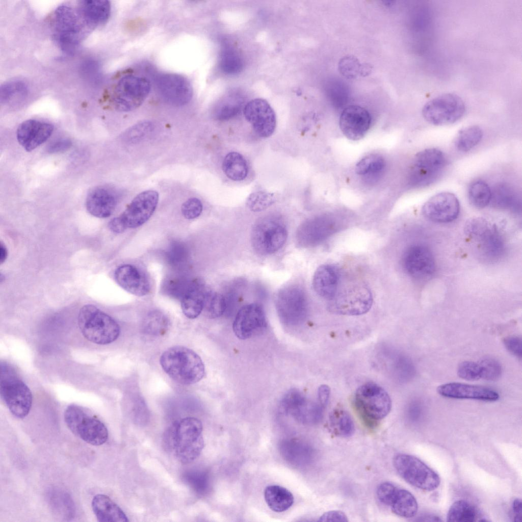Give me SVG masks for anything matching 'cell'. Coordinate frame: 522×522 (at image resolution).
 Here are the masks:
<instances>
[{
  "instance_id": "50",
  "label": "cell",
  "mask_w": 522,
  "mask_h": 522,
  "mask_svg": "<svg viewBox=\"0 0 522 522\" xmlns=\"http://www.w3.org/2000/svg\"><path fill=\"white\" fill-rule=\"evenodd\" d=\"M363 64H361L358 60L353 56H346L342 58L338 63V70L345 77L354 79L358 75L363 76Z\"/></svg>"
},
{
  "instance_id": "9",
  "label": "cell",
  "mask_w": 522,
  "mask_h": 522,
  "mask_svg": "<svg viewBox=\"0 0 522 522\" xmlns=\"http://www.w3.org/2000/svg\"><path fill=\"white\" fill-rule=\"evenodd\" d=\"M393 465L399 475L408 483L420 489L433 491L439 486V475L418 458L400 454L393 459Z\"/></svg>"
},
{
  "instance_id": "45",
  "label": "cell",
  "mask_w": 522,
  "mask_h": 522,
  "mask_svg": "<svg viewBox=\"0 0 522 522\" xmlns=\"http://www.w3.org/2000/svg\"><path fill=\"white\" fill-rule=\"evenodd\" d=\"M385 165V161L381 156L370 154L358 162L355 167V172L362 176H376L383 171Z\"/></svg>"
},
{
  "instance_id": "51",
  "label": "cell",
  "mask_w": 522,
  "mask_h": 522,
  "mask_svg": "<svg viewBox=\"0 0 522 522\" xmlns=\"http://www.w3.org/2000/svg\"><path fill=\"white\" fill-rule=\"evenodd\" d=\"M481 369V378L489 381L498 380L501 376L502 368L500 362L491 357H486L479 362Z\"/></svg>"
},
{
  "instance_id": "27",
  "label": "cell",
  "mask_w": 522,
  "mask_h": 522,
  "mask_svg": "<svg viewBox=\"0 0 522 522\" xmlns=\"http://www.w3.org/2000/svg\"><path fill=\"white\" fill-rule=\"evenodd\" d=\"M116 282L123 290L139 297L147 295L150 290L148 279L136 267L130 264L119 266L115 270Z\"/></svg>"
},
{
  "instance_id": "17",
  "label": "cell",
  "mask_w": 522,
  "mask_h": 522,
  "mask_svg": "<svg viewBox=\"0 0 522 522\" xmlns=\"http://www.w3.org/2000/svg\"><path fill=\"white\" fill-rule=\"evenodd\" d=\"M243 113L246 119L259 137L268 138L274 133L276 126V115L266 100L255 98L250 100L245 105Z\"/></svg>"
},
{
  "instance_id": "43",
  "label": "cell",
  "mask_w": 522,
  "mask_h": 522,
  "mask_svg": "<svg viewBox=\"0 0 522 522\" xmlns=\"http://www.w3.org/2000/svg\"><path fill=\"white\" fill-rule=\"evenodd\" d=\"M220 66L226 74H237L243 69L244 61L237 50L230 46H225L221 53Z\"/></svg>"
},
{
  "instance_id": "4",
  "label": "cell",
  "mask_w": 522,
  "mask_h": 522,
  "mask_svg": "<svg viewBox=\"0 0 522 522\" xmlns=\"http://www.w3.org/2000/svg\"><path fill=\"white\" fill-rule=\"evenodd\" d=\"M78 324L84 336L98 345L113 343L120 333V326L113 318L91 304L81 308Z\"/></svg>"
},
{
  "instance_id": "20",
  "label": "cell",
  "mask_w": 522,
  "mask_h": 522,
  "mask_svg": "<svg viewBox=\"0 0 522 522\" xmlns=\"http://www.w3.org/2000/svg\"><path fill=\"white\" fill-rule=\"evenodd\" d=\"M267 326L264 309L257 303L243 306L238 312L233 323V330L241 340L249 338L263 332Z\"/></svg>"
},
{
  "instance_id": "33",
  "label": "cell",
  "mask_w": 522,
  "mask_h": 522,
  "mask_svg": "<svg viewBox=\"0 0 522 522\" xmlns=\"http://www.w3.org/2000/svg\"><path fill=\"white\" fill-rule=\"evenodd\" d=\"M49 504L56 514L64 520H71L75 514L74 502L68 494L59 488H51L47 493Z\"/></svg>"
},
{
  "instance_id": "32",
  "label": "cell",
  "mask_w": 522,
  "mask_h": 522,
  "mask_svg": "<svg viewBox=\"0 0 522 522\" xmlns=\"http://www.w3.org/2000/svg\"><path fill=\"white\" fill-rule=\"evenodd\" d=\"M206 291L203 284L198 280L190 282L181 298V307L186 317L193 319L202 311Z\"/></svg>"
},
{
  "instance_id": "38",
  "label": "cell",
  "mask_w": 522,
  "mask_h": 522,
  "mask_svg": "<svg viewBox=\"0 0 522 522\" xmlns=\"http://www.w3.org/2000/svg\"><path fill=\"white\" fill-rule=\"evenodd\" d=\"M169 327L168 317L159 310H153L149 312L144 319L141 330L147 335L160 336L166 333Z\"/></svg>"
},
{
  "instance_id": "8",
  "label": "cell",
  "mask_w": 522,
  "mask_h": 522,
  "mask_svg": "<svg viewBox=\"0 0 522 522\" xmlns=\"http://www.w3.org/2000/svg\"><path fill=\"white\" fill-rule=\"evenodd\" d=\"M287 237V228L283 220L276 216H269L254 224L251 232V243L258 254L270 255L282 247Z\"/></svg>"
},
{
  "instance_id": "46",
  "label": "cell",
  "mask_w": 522,
  "mask_h": 522,
  "mask_svg": "<svg viewBox=\"0 0 522 522\" xmlns=\"http://www.w3.org/2000/svg\"><path fill=\"white\" fill-rule=\"evenodd\" d=\"M184 481L193 491L199 495L204 494L208 487L207 473L200 469H190L183 474Z\"/></svg>"
},
{
  "instance_id": "16",
  "label": "cell",
  "mask_w": 522,
  "mask_h": 522,
  "mask_svg": "<svg viewBox=\"0 0 522 522\" xmlns=\"http://www.w3.org/2000/svg\"><path fill=\"white\" fill-rule=\"evenodd\" d=\"M377 356L384 370L395 381L405 383L414 377L416 370L412 361L400 350L382 345L379 348Z\"/></svg>"
},
{
  "instance_id": "21",
  "label": "cell",
  "mask_w": 522,
  "mask_h": 522,
  "mask_svg": "<svg viewBox=\"0 0 522 522\" xmlns=\"http://www.w3.org/2000/svg\"><path fill=\"white\" fill-rule=\"evenodd\" d=\"M403 264L406 272L419 280L430 279L436 270L432 252L423 245H414L409 247L403 255Z\"/></svg>"
},
{
  "instance_id": "47",
  "label": "cell",
  "mask_w": 522,
  "mask_h": 522,
  "mask_svg": "<svg viewBox=\"0 0 522 522\" xmlns=\"http://www.w3.org/2000/svg\"><path fill=\"white\" fill-rule=\"evenodd\" d=\"M276 201L274 194L259 191L251 194L246 200L248 208L252 212H259L267 209Z\"/></svg>"
},
{
  "instance_id": "34",
  "label": "cell",
  "mask_w": 522,
  "mask_h": 522,
  "mask_svg": "<svg viewBox=\"0 0 522 522\" xmlns=\"http://www.w3.org/2000/svg\"><path fill=\"white\" fill-rule=\"evenodd\" d=\"M265 500L269 507L276 512L289 509L293 504V494L286 488L277 485L268 486L264 491Z\"/></svg>"
},
{
  "instance_id": "11",
  "label": "cell",
  "mask_w": 522,
  "mask_h": 522,
  "mask_svg": "<svg viewBox=\"0 0 522 522\" xmlns=\"http://www.w3.org/2000/svg\"><path fill=\"white\" fill-rule=\"evenodd\" d=\"M275 301L278 315L284 324L298 325L306 319L307 299L300 286L292 284L282 288L276 294Z\"/></svg>"
},
{
  "instance_id": "42",
  "label": "cell",
  "mask_w": 522,
  "mask_h": 522,
  "mask_svg": "<svg viewBox=\"0 0 522 522\" xmlns=\"http://www.w3.org/2000/svg\"><path fill=\"white\" fill-rule=\"evenodd\" d=\"M227 305L224 295L217 292L206 291L202 311L208 318L220 317L226 310Z\"/></svg>"
},
{
  "instance_id": "5",
  "label": "cell",
  "mask_w": 522,
  "mask_h": 522,
  "mask_svg": "<svg viewBox=\"0 0 522 522\" xmlns=\"http://www.w3.org/2000/svg\"><path fill=\"white\" fill-rule=\"evenodd\" d=\"M0 394L14 416L22 419L30 412L33 400L32 393L15 369L5 361L1 362Z\"/></svg>"
},
{
  "instance_id": "24",
  "label": "cell",
  "mask_w": 522,
  "mask_h": 522,
  "mask_svg": "<svg viewBox=\"0 0 522 522\" xmlns=\"http://www.w3.org/2000/svg\"><path fill=\"white\" fill-rule=\"evenodd\" d=\"M371 117L364 108L357 105L346 107L340 118V128L344 135L351 140L362 138L368 132Z\"/></svg>"
},
{
  "instance_id": "49",
  "label": "cell",
  "mask_w": 522,
  "mask_h": 522,
  "mask_svg": "<svg viewBox=\"0 0 522 522\" xmlns=\"http://www.w3.org/2000/svg\"><path fill=\"white\" fill-rule=\"evenodd\" d=\"M27 92V86L22 82L14 81L7 83L1 87V101L8 102L16 98L26 96Z\"/></svg>"
},
{
  "instance_id": "35",
  "label": "cell",
  "mask_w": 522,
  "mask_h": 522,
  "mask_svg": "<svg viewBox=\"0 0 522 522\" xmlns=\"http://www.w3.org/2000/svg\"><path fill=\"white\" fill-rule=\"evenodd\" d=\"M389 506L393 513L405 518L414 516L418 510L417 502L413 495L409 491L399 487Z\"/></svg>"
},
{
  "instance_id": "6",
  "label": "cell",
  "mask_w": 522,
  "mask_h": 522,
  "mask_svg": "<svg viewBox=\"0 0 522 522\" xmlns=\"http://www.w3.org/2000/svg\"><path fill=\"white\" fill-rule=\"evenodd\" d=\"M86 25L77 9L67 5L56 9L53 17L54 37L64 53L71 55L75 52L84 36Z\"/></svg>"
},
{
  "instance_id": "39",
  "label": "cell",
  "mask_w": 522,
  "mask_h": 522,
  "mask_svg": "<svg viewBox=\"0 0 522 522\" xmlns=\"http://www.w3.org/2000/svg\"><path fill=\"white\" fill-rule=\"evenodd\" d=\"M479 517L477 509L464 500L455 501L450 507L447 515L449 521H476Z\"/></svg>"
},
{
  "instance_id": "3",
  "label": "cell",
  "mask_w": 522,
  "mask_h": 522,
  "mask_svg": "<svg viewBox=\"0 0 522 522\" xmlns=\"http://www.w3.org/2000/svg\"><path fill=\"white\" fill-rule=\"evenodd\" d=\"M354 405L366 426L374 429L378 422L390 412L392 401L388 393L381 386L373 382H368L357 389Z\"/></svg>"
},
{
  "instance_id": "55",
  "label": "cell",
  "mask_w": 522,
  "mask_h": 522,
  "mask_svg": "<svg viewBox=\"0 0 522 522\" xmlns=\"http://www.w3.org/2000/svg\"><path fill=\"white\" fill-rule=\"evenodd\" d=\"M203 210L201 201L196 198H191L186 201L181 205V211L183 216L187 219H193L199 217Z\"/></svg>"
},
{
  "instance_id": "40",
  "label": "cell",
  "mask_w": 522,
  "mask_h": 522,
  "mask_svg": "<svg viewBox=\"0 0 522 522\" xmlns=\"http://www.w3.org/2000/svg\"><path fill=\"white\" fill-rule=\"evenodd\" d=\"M483 132L477 125L467 126L459 131L455 140L456 149L461 152H467L481 141Z\"/></svg>"
},
{
  "instance_id": "18",
  "label": "cell",
  "mask_w": 522,
  "mask_h": 522,
  "mask_svg": "<svg viewBox=\"0 0 522 522\" xmlns=\"http://www.w3.org/2000/svg\"><path fill=\"white\" fill-rule=\"evenodd\" d=\"M159 198V193L154 190L137 195L119 216L126 228H137L147 221L156 207Z\"/></svg>"
},
{
  "instance_id": "28",
  "label": "cell",
  "mask_w": 522,
  "mask_h": 522,
  "mask_svg": "<svg viewBox=\"0 0 522 522\" xmlns=\"http://www.w3.org/2000/svg\"><path fill=\"white\" fill-rule=\"evenodd\" d=\"M117 198L111 190L104 187H96L88 194L86 207L92 216L99 218L110 216L114 211Z\"/></svg>"
},
{
  "instance_id": "7",
  "label": "cell",
  "mask_w": 522,
  "mask_h": 522,
  "mask_svg": "<svg viewBox=\"0 0 522 522\" xmlns=\"http://www.w3.org/2000/svg\"><path fill=\"white\" fill-rule=\"evenodd\" d=\"M64 418L70 431L88 443L98 446L107 441L109 434L106 426L82 407L75 404L68 406Z\"/></svg>"
},
{
  "instance_id": "58",
  "label": "cell",
  "mask_w": 522,
  "mask_h": 522,
  "mask_svg": "<svg viewBox=\"0 0 522 522\" xmlns=\"http://www.w3.org/2000/svg\"><path fill=\"white\" fill-rule=\"evenodd\" d=\"M71 145L72 142L70 139H60L51 142L48 146L47 150L50 153L63 152L69 149Z\"/></svg>"
},
{
  "instance_id": "60",
  "label": "cell",
  "mask_w": 522,
  "mask_h": 522,
  "mask_svg": "<svg viewBox=\"0 0 522 522\" xmlns=\"http://www.w3.org/2000/svg\"><path fill=\"white\" fill-rule=\"evenodd\" d=\"M330 390L326 385H322L318 389V397L319 402L324 407L328 402Z\"/></svg>"
},
{
  "instance_id": "53",
  "label": "cell",
  "mask_w": 522,
  "mask_h": 522,
  "mask_svg": "<svg viewBox=\"0 0 522 522\" xmlns=\"http://www.w3.org/2000/svg\"><path fill=\"white\" fill-rule=\"evenodd\" d=\"M167 253L169 262L176 267H179L184 264L188 258L187 248L184 244L180 242L172 243Z\"/></svg>"
},
{
  "instance_id": "44",
  "label": "cell",
  "mask_w": 522,
  "mask_h": 522,
  "mask_svg": "<svg viewBox=\"0 0 522 522\" xmlns=\"http://www.w3.org/2000/svg\"><path fill=\"white\" fill-rule=\"evenodd\" d=\"M330 425L334 432L343 437L351 436L355 430L353 421L346 411L336 409L332 412L330 417Z\"/></svg>"
},
{
  "instance_id": "30",
  "label": "cell",
  "mask_w": 522,
  "mask_h": 522,
  "mask_svg": "<svg viewBox=\"0 0 522 522\" xmlns=\"http://www.w3.org/2000/svg\"><path fill=\"white\" fill-rule=\"evenodd\" d=\"M93 511L98 521L128 522L127 516L121 508L109 497L103 494L95 495L91 503Z\"/></svg>"
},
{
  "instance_id": "2",
  "label": "cell",
  "mask_w": 522,
  "mask_h": 522,
  "mask_svg": "<svg viewBox=\"0 0 522 522\" xmlns=\"http://www.w3.org/2000/svg\"><path fill=\"white\" fill-rule=\"evenodd\" d=\"M160 362L164 372L181 384L196 383L205 374L204 366L200 356L184 346L169 348L162 353Z\"/></svg>"
},
{
  "instance_id": "12",
  "label": "cell",
  "mask_w": 522,
  "mask_h": 522,
  "mask_svg": "<svg viewBox=\"0 0 522 522\" xmlns=\"http://www.w3.org/2000/svg\"><path fill=\"white\" fill-rule=\"evenodd\" d=\"M465 232L477 243L483 256L489 260L497 259L504 253V241L497 226L482 218H473L466 223Z\"/></svg>"
},
{
  "instance_id": "29",
  "label": "cell",
  "mask_w": 522,
  "mask_h": 522,
  "mask_svg": "<svg viewBox=\"0 0 522 522\" xmlns=\"http://www.w3.org/2000/svg\"><path fill=\"white\" fill-rule=\"evenodd\" d=\"M340 280L338 269L332 265H323L316 271L312 286L316 293L328 301L338 292Z\"/></svg>"
},
{
  "instance_id": "14",
  "label": "cell",
  "mask_w": 522,
  "mask_h": 522,
  "mask_svg": "<svg viewBox=\"0 0 522 522\" xmlns=\"http://www.w3.org/2000/svg\"><path fill=\"white\" fill-rule=\"evenodd\" d=\"M465 104L457 95L446 93L427 102L422 110V114L428 122L435 125L453 123L463 115Z\"/></svg>"
},
{
  "instance_id": "61",
  "label": "cell",
  "mask_w": 522,
  "mask_h": 522,
  "mask_svg": "<svg viewBox=\"0 0 522 522\" xmlns=\"http://www.w3.org/2000/svg\"><path fill=\"white\" fill-rule=\"evenodd\" d=\"M108 227L111 231L116 233H122L126 229L119 216L112 219L109 222Z\"/></svg>"
},
{
  "instance_id": "23",
  "label": "cell",
  "mask_w": 522,
  "mask_h": 522,
  "mask_svg": "<svg viewBox=\"0 0 522 522\" xmlns=\"http://www.w3.org/2000/svg\"><path fill=\"white\" fill-rule=\"evenodd\" d=\"M460 204L456 196L450 192L438 193L424 204L422 213L427 219L438 223L454 221L459 215Z\"/></svg>"
},
{
  "instance_id": "31",
  "label": "cell",
  "mask_w": 522,
  "mask_h": 522,
  "mask_svg": "<svg viewBox=\"0 0 522 522\" xmlns=\"http://www.w3.org/2000/svg\"><path fill=\"white\" fill-rule=\"evenodd\" d=\"M77 11L87 26L92 27L102 24L108 20L111 5L108 1H81Z\"/></svg>"
},
{
  "instance_id": "63",
  "label": "cell",
  "mask_w": 522,
  "mask_h": 522,
  "mask_svg": "<svg viewBox=\"0 0 522 522\" xmlns=\"http://www.w3.org/2000/svg\"><path fill=\"white\" fill-rule=\"evenodd\" d=\"M8 256V251L6 246L1 243L0 245V262L1 264H3L6 260Z\"/></svg>"
},
{
  "instance_id": "1",
  "label": "cell",
  "mask_w": 522,
  "mask_h": 522,
  "mask_svg": "<svg viewBox=\"0 0 522 522\" xmlns=\"http://www.w3.org/2000/svg\"><path fill=\"white\" fill-rule=\"evenodd\" d=\"M202 430V423L197 418L187 417L175 421L164 433L165 448L182 463H190L204 448Z\"/></svg>"
},
{
  "instance_id": "19",
  "label": "cell",
  "mask_w": 522,
  "mask_h": 522,
  "mask_svg": "<svg viewBox=\"0 0 522 522\" xmlns=\"http://www.w3.org/2000/svg\"><path fill=\"white\" fill-rule=\"evenodd\" d=\"M338 227L337 222L329 217L311 218L298 227L296 236L297 243L302 247L315 246L335 233Z\"/></svg>"
},
{
  "instance_id": "26",
  "label": "cell",
  "mask_w": 522,
  "mask_h": 522,
  "mask_svg": "<svg viewBox=\"0 0 522 522\" xmlns=\"http://www.w3.org/2000/svg\"><path fill=\"white\" fill-rule=\"evenodd\" d=\"M54 130L52 124L35 119L23 121L17 128V139L27 151H31L45 142Z\"/></svg>"
},
{
  "instance_id": "54",
  "label": "cell",
  "mask_w": 522,
  "mask_h": 522,
  "mask_svg": "<svg viewBox=\"0 0 522 522\" xmlns=\"http://www.w3.org/2000/svg\"><path fill=\"white\" fill-rule=\"evenodd\" d=\"M153 125L148 121L140 122L126 132L125 138L126 141L132 142H136L141 140L150 134L153 130Z\"/></svg>"
},
{
  "instance_id": "15",
  "label": "cell",
  "mask_w": 522,
  "mask_h": 522,
  "mask_svg": "<svg viewBox=\"0 0 522 522\" xmlns=\"http://www.w3.org/2000/svg\"><path fill=\"white\" fill-rule=\"evenodd\" d=\"M328 308L332 312L348 316L364 314L371 308L373 297L363 285H354L337 293L329 301Z\"/></svg>"
},
{
  "instance_id": "25",
  "label": "cell",
  "mask_w": 522,
  "mask_h": 522,
  "mask_svg": "<svg viewBox=\"0 0 522 522\" xmlns=\"http://www.w3.org/2000/svg\"><path fill=\"white\" fill-rule=\"evenodd\" d=\"M437 390L440 395L452 399L493 402L500 397L498 393L490 388L458 382L442 384L438 387Z\"/></svg>"
},
{
  "instance_id": "41",
  "label": "cell",
  "mask_w": 522,
  "mask_h": 522,
  "mask_svg": "<svg viewBox=\"0 0 522 522\" xmlns=\"http://www.w3.org/2000/svg\"><path fill=\"white\" fill-rule=\"evenodd\" d=\"M467 194L469 201L474 206L483 208L490 202L491 190L486 182L478 180L469 185Z\"/></svg>"
},
{
  "instance_id": "57",
  "label": "cell",
  "mask_w": 522,
  "mask_h": 522,
  "mask_svg": "<svg viewBox=\"0 0 522 522\" xmlns=\"http://www.w3.org/2000/svg\"><path fill=\"white\" fill-rule=\"evenodd\" d=\"M504 344L509 352L518 358H521L522 343L520 336L516 335L508 336L504 339Z\"/></svg>"
},
{
  "instance_id": "10",
  "label": "cell",
  "mask_w": 522,
  "mask_h": 522,
  "mask_svg": "<svg viewBox=\"0 0 522 522\" xmlns=\"http://www.w3.org/2000/svg\"><path fill=\"white\" fill-rule=\"evenodd\" d=\"M447 164L445 154L439 149L428 148L419 152L414 158L409 172L410 185L424 187L436 181Z\"/></svg>"
},
{
  "instance_id": "59",
  "label": "cell",
  "mask_w": 522,
  "mask_h": 522,
  "mask_svg": "<svg viewBox=\"0 0 522 522\" xmlns=\"http://www.w3.org/2000/svg\"><path fill=\"white\" fill-rule=\"evenodd\" d=\"M320 521H348V517L344 512L340 510H332L323 514L318 519Z\"/></svg>"
},
{
  "instance_id": "22",
  "label": "cell",
  "mask_w": 522,
  "mask_h": 522,
  "mask_svg": "<svg viewBox=\"0 0 522 522\" xmlns=\"http://www.w3.org/2000/svg\"><path fill=\"white\" fill-rule=\"evenodd\" d=\"M156 86L162 98L175 106L186 105L193 96V88L185 77L175 73H166L157 79Z\"/></svg>"
},
{
  "instance_id": "13",
  "label": "cell",
  "mask_w": 522,
  "mask_h": 522,
  "mask_svg": "<svg viewBox=\"0 0 522 522\" xmlns=\"http://www.w3.org/2000/svg\"><path fill=\"white\" fill-rule=\"evenodd\" d=\"M151 89L150 82L144 77L127 75L122 77L115 85L113 103L120 112H129L140 107L148 96Z\"/></svg>"
},
{
  "instance_id": "36",
  "label": "cell",
  "mask_w": 522,
  "mask_h": 522,
  "mask_svg": "<svg viewBox=\"0 0 522 522\" xmlns=\"http://www.w3.org/2000/svg\"><path fill=\"white\" fill-rule=\"evenodd\" d=\"M490 201L499 208L517 211L520 207V199L514 189L507 184H500L491 190Z\"/></svg>"
},
{
  "instance_id": "48",
  "label": "cell",
  "mask_w": 522,
  "mask_h": 522,
  "mask_svg": "<svg viewBox=\"0 0 522 522\" xmlns=\"http://www.w3.org/2000/svg\"><path fill=\"white\" fill-rule=\"evenodd\" d=\"M243 103L242 99L236 96L226 99L217 109L216 118L219 121H226L236 117L240 113Z\"/></svg>"
},
{
  "instance_id": "56",
  "label": "cell",
  "mask_w": 522,
  "mask_h": 522,
  "mask_svg": "<svg viewBox=\"0 0 522 522\" xmlns=\"http://www.w3.org/2000/svg\"><path fill=\"white\" fill-rule=\"evenodd\" d=\"M397 488L398 487L389 482L380 484L377 489L378 500L383 504L389 506Z\"/></svg>"
},
{
  "instance_id": "37",
  "label": "cell",
  "mask_w": 522,
  "mask_h": 522,
  "mask_svg": "<svg viewBox=\"0 0 522 522\" xmlns=\"http://www.w3.org/2000/svg\"><path fill=\"white\" fill-rule=\"evenodd\" d=\"M222 169L230 179L241 181L248 174V165L245 158L241 153L232 151L227 153L222 163Z\"/></svg>"
},
{
  "instance_id": "52",
  "label": "cell",
  "mask_w": 522,
  "mask_h": 522,
  "mask_svg": "<svg viewBox=\"0 0 522 522\" xmlns=\"http://www.w3.org/2000/svg\"><path fill=\"white\" fill-rule=\"evenodd\" d=\"M458 376L468 381L477 380L481 378V369L479 363L472 361L461 362L457 369Z\"/></svg>"
},
{
  "instance_id": "62",
  "label": "cell",
  "mask_w": 522,
  "mask_h": 522,
  "mask_svg": "<svg viewBox=\"0 0 522 522\" xmlns=\"http://www.w3.org/2000/svg\"><path fill=\"white\" fill-rule=\"evenodd\" d=\"M512 511L513 520L521 521V501L519 499H515L512 504Z\"/></svg>"
}]
</instances>
